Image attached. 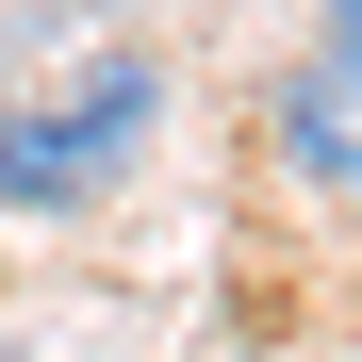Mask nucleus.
<instances>
[{"mask_svg":"<svg viewBox=\"0 0 362 362\" xmlns=\"http://www.w3.org/2000/svg\"><path fill=\"white\" fill-rule=\"evenodd\" d=\"M313 49H329V66H362V0H329V17H313Z\"/></svg>","mask_w":362,"mask_h":362,"instance_id":"3","label":"nucleus"},{"mask_svg":"<svg viewBox=\"0 0 362 362\" xmlns=\"http://www.w3.org/2000/svg\"><path fill=\"white\" fill-rule=\"evenodd\" d=\"M0 99H17V83H0Z\"/></svg>","mask_w":362,"mask_h":362,"instance_id":"4","label":"nucleus"},{"mask_svg":"<svg viewBox=\"0 0 362 362\" xmlns=\"http://www.w3.org/2000/svg\"><path fill=\"white\" fill-rule=\"evenodd\" d=\"M280 181L296 198H329V214H362V66H296L280 83Z\"/></svg>","mask_w":362,"mask_h":362,"instance_id":"2","label":"nucleus"},{"mask_svg":"<svg viewBox=\"0 0 362 362\" xmlns=\"http://www.w3.org/2000/svg\"><path fill=\"white\" fill-rule=\"evenodd\" d=\"M148 115H165V66H83L66 99H0V214H83L115 198V165L148 148Z\"/></svg>","mask_w":362,"mask_h":362,"instance_id":"1","label":"nucleus"}]
</instances>
